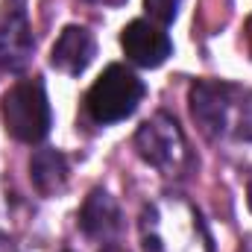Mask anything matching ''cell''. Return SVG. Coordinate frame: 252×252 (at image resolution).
Returning a JSON list of instances; mask_svg holds the SVG:
<instances>
[{
    "mask_svg": "<svg viewBox=\"0 0 252 252\" xmlns=\"http://www.w3.org/2000/svg\"><path fill=\"white\" fill-rule=\"evenodd\" d=\"M190 112L208 138L252 147V94L226 82L199 79L190 88Z\"/></svg>",
    "mask_w": 252,
    "mask_h": 252,
    "instance_id": "6da1fadb",
    "label": "cell"
},
{
    "mask_svg": "<svg viewBox=\"0 0 252 252\" xmlns=\"http://www.w3.org/2000/svg\"><path fill=\"white\" fill-rule=\"evenodd\" d=\"M141 241L147 252H214L199 211L179 196H167L144 208Z\"/></svg>",
    "mask_w": 252,
    "mask_h": 252,
    "instance_id": "7a4b0ae2",
    "label": "cell"
},
{
    "mask_svg": "<svg viewBox=\"0 0 252 252\" xmlns=\"http://www.w3.org/2000/svg\"><path fill=\"white\" fill-rule=\"evenodd\" d=\"M0 115H3L6 132L15 141H24V144L44 141L47 132H50V124H53V115H50V100H47V91H44L41 79L15 82L3 94Z\"/></svg>",
    "mask_w": 252,
    "mask_h": 252,
    "instance_id": "3957f363",
    "label": "cell"
},
{
    "mask_svg": "<svg viewBox=\"0 0 252 252\" xmlns=\"http://www.w3.org/2000/svg\"><path fill=\"white\" fill-rule=\"evenodd\" d=\"M144 94H147L144 82L129 67L109 64L97 76V82L88 88V94H85V112H88V118L94 124H103V126L118 124V121H126L138 109V103L144 100Z\"/></svg>",
    "mask_w": 252,
    "mask_h": 252,
    "instance_id": "277c9868",
    "label": "cell"
},
{
    "mask_svg": "<svg viewBox=\"0 0 252 252\" xmlns=\"http://www.w3.org/2000/svg\"><path fill=\"white\" fill-rule=\"evenodd\" d=\"M135 150L138 156L153 164L156 170L173 176V173H182L185 164H188V144H185V135L179 124L167 115V112H158L153 115L150 121L138 126L135 132Z\"/></svg>",
    "mask_w": 252,
    "mask_h": 252,
    "instance_id": "5b68a950",
    "label": "cell"
},
{
    "mask_svg": "<svg viewBox=\"0 0 252 252\" xmlns=\"http://www.w3.org/2000/svg\"><path fill=\"white\" fill-rule=\"evenodd\" d=\"M121 47L129 56V62L138 67H158L167 62V56L173 53V41L170 35L150 24V21H132L126 24L121 32Z\"/></svg>",
    "mask_w": 252,
    "mask_h": 252,
    "instance_id": "8992f818",
    "label": "cell"
},
{
    "mask_svg": "<svg viewBox=\"0 0 252 252\" xmlns=\"http://www.w3.org/2000/svg\"><path fill=\"white\" fill-rule=\"evenodd\" d=\"M32 50H35V41H32L27 12L21 6H6L0 18V67L21 73L32 59Z\"/></svg>",
    "mask_w": 252,
    "mask_h": 252,
    "instance_id": "52a82bcc",
    "label": "cell"
},
{
    "mask_svg": "<svg viewBox=\"0 0 252 252\" xmlns=\"http://www.w3.org/2000/svg\"><path fill=\"white\" fill-rule=\"evenodd\" d=\"M121 226H124V217H121V208H118L115 196L103 188H94L79 208V229L91 241L109 244V241L118 238Z\"/></svg>",
    "mask_w": 252,
    "mask_h": 252,
    "instance_id": "ba28073f",
    "label": "cell"
},
{
    "mask_svg": "<svg viewBox=\"0 0 252 252\" xmlns=\"http://www.w3.org/2000/svg\"><path fill=\"white\" fill-rule=\"evenodd\" d=\"M94 53H97L94 35L85 27L70 24V27H64L62 32H59V38H56V44L50 50V64L56 70L67 73V76H79L91 64Z\"/></svg>",
    "mask_w": 252,
    "mask_h": 252,
    "instance_id": "9c48e42d",
    "label": "cell"
},
{
    "mask_svg": "<svg viewBox=\"0 0 252 252\" xmlns=\"http://www.w3.org/2000/svg\"><path fill=\"white\" fill-rule=\"evenodd\" d=\"M67 176H70V167H67V158H64L59 150H38L32 153L30 158V179L35 190L41 196H56L67 188Z\"/></svg>",
    "mask_w": 252,
    "mask_h": 252,
    "instance_id": "30bf717a",
    "label": "cell"
},
{
    "mask_svg": "<svg viewBox=\"0 0 252 252\" xmlns=\"http://www.w3.org/2000/svg\"><path fill=\"white\" fill-rule=\"evenodd\" d=\"M179 6H182V0H144L147 15H150L156 24H161V27H167V24L176 21Z\"/></svg>",
    "mask_w": 252,
    "mask_h": 252,
    "instance_id": "8fae6325",
    "label": "cell"
},
{
    "mask_svg": "<svg viewBox=\"0 0 252 252\" xmlns=\"http://www.w3.org/2000/svg\"><path fill=\"white\" fill-rule=\"evenodd\" d=\"M88 3H106V6H118V3H124V0H88Z\"/></svg>",
    "mask_w": 252,
    "mask_h": 252,
    "instance_id": "7c38bea8",
    "label": "cell"
},
{
    "mask_svg": "<svg viewBox=\"0 0 252 252\" xmlns=\"http://www.w3.org/2000/svg\"><path fill=\"white\" fill-rule=\"evenodd\" d=\"M247 205H250V211H252V179H250V185H247Z\"/></svg>",
    "mask_w": 252,
    "mask_h": 252,
    "instance_id": "4fadbf2b",
    "label": "cell"
},
{
    "mask_svg": "<svg viewBox=\"0 0 252 252\" xmlns=\"http://www.w3.org/2000/svg\"><path fill=\"white\" fill-rule=\"evenodd\" d=\"M106 252H121V250H115V247H112V250H106Z\"/></svg>",
    "mask_w": 252,
    "mask_h": 252,
    "instance_id": "5bb4252c",
    "label": "cell"
}]
</instances>
